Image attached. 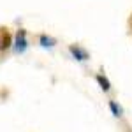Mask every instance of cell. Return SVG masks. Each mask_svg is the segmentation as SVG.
Here are the masks:
<instances>
[{"instance_id": "cell-4", "label": "cell", "mask_w": 132, "mask_h": 132, "mask_svg": "<svg viewBox=\"0 0 132 132\" xmlns=\"http://www.w3.org/2000/svg\"><path fill=\"white\" fill-rule=\"evenodd\" d=\"M39 44H41L42 48H53V46L56 44V41H55L51 35H48V34H41V35H39Z\"/></svg>"}, {"instance_id": "cell-1", "label": "cell", "mask_w": 132, "mask_h": 132, "mask_svg": "<svg viewBox=\"0 0 132 132\" xmlns=\"http://www.w3.org/2000/svg\"><path fill=\"white\" fill-rule=\"evenodd\" d=\"M14 51L16 53H23V51L28 48V41H27V30L25 28H20L16 32V39H14Z\"/></svg>"}, {"instance_id": "cell-2", "label": "cell", "mask_w": 132, "mask_h": 132, "mask_svg": "<svg viewBox=\"0 0 132 132\" xmlns=\"http://www.w3.org/2000/svg\"><path fill=\"white\" fill-rule=\"evenodd\" d=\"M69 53H71L76 60H79V62H85V60L90 58L88 51L85 50V48H81L79 44H71V46H69Z\"/></svg>"}, {"instance_id": "cell-5", "label": "cell", "mask_w": 132, "mask_h": 132, "mask_svg": "<svg viewBox=\"0 0 132 132\" xmlns=\"http://www.w3.org/2000/svg\"><path fill=\"white\" fill-rule=\"evenodd\" d=\"M95 79H97V83H99V86H101L102 92H109L111 90V83H109V79H108L104 74H97Z\"/></svg>"}, {"instance_id": "cell-3", "label": "cell", "mask_w": 132, "mask_h": 132, "mask_svg": "<svg viewBox=\"0 0 132 132\" xmlns=\"http://www.w3.org/2000/svg\"><path fill=\"white\" fill-rule=\"evenodd\" d=\"M12 41H11V34L7 32V28H0V51L7 50Z\"/></svg>"}, {"instance_id": "cell-6", "label": "cell", "mask_w": 132, "mask_h": 132, "mask_svg": "<svg viewBox=\"0 0 132 132\" xmlns=\"http://www.w3.org/2000/svg\"><path fill=\"white\" fill-rule=\"evenodd\" d=\"M109 109H111L113 116H122V113H123V109L116 104V101H109Z\"/></svg>"}]
</instances>
